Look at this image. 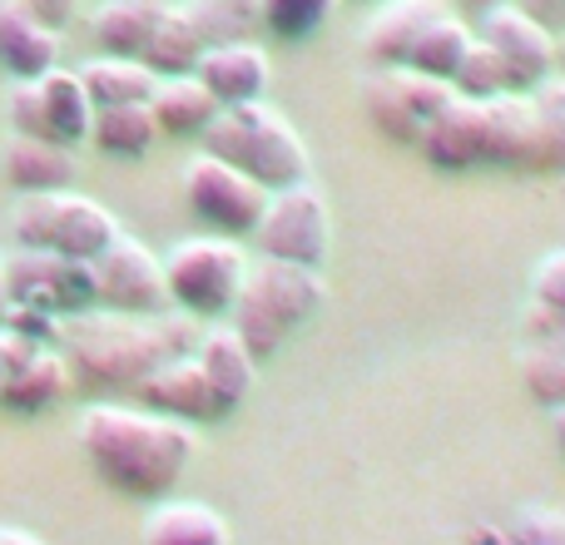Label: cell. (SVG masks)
<instances>
[{
	"mask_svg": "<svg viewBox=\"0 0 565 545\" xmlns=\"http://www.w3.org/2000/svg\"><path fill=\"white\" fill-rule=\"evenodd\" d=\"M199 332L204 328L189 312H149V318H139V312L85 308L60 322L65 362L79 387L89 392H135L164 362L189 357L199 348Z\"/></svg>",
	"mask_w": 565,
	"mask_h": 545,
	"instance_id": "6da1fadb",
	"label": "cell"
},
{
	"mask_svg": "<svg viewBox=\"0 0 565 545\" xmlns=\"http://www.w3.org/2000/svg\"><path fill=\"white\" fill-rule=\"evenodd\" d=\"M79 451L109 491L129 501H164L194 461V427L135 407H85Z\"/></svg>",
	"mask_w": 565,
	"mask_h": 545,
	"instance_id": "7a4b0ae2",
	"label": "cell"
},
{
	"mask_svg": "<svg viewBox=\"0 0 565 545\" xmlns=\"http://www.w3.org/2000/svg\"><path fill=\"white\" fill-rule=\"evenodd\" d=\"M322 298H328L322 268L258 258V264H248V278L234 298V312H228V328L244 338L254 362H268L302 322H312Z\"/></svg>",
	"mask_w": 565,
	"mask_h": 545,
	"instance_id": "3957f363",
	"label": "cell"
},
{
	"mask_svg": "<svg viewBox=\"0 0 565 545\" xmlns=\"http://www.w3.org/2000/svg\"><path fill=\"white\" fill-rule=\"evenodd\" d=\"M204 154L224 159V164L244 169L248 179L274 194V189L302 184L308 179V145L302 135L278 115L264 99H248V105H224L214 115V125L199 135Z\"/></svg>",
	"mask_w": 565,
	"mask_h": 545,
	"instance_id": "277c9868",
	"label": "cell"
},
{
	"mask_svg": "<svg viewBox=\"0 0 565 545\" xmlns=\"http://www.w3.org/2000/svg\"><path fill=\"white\" fill-rule=\"evenodd\" d=\"M10 234L20 248H45V254L95 264L119 238V224L89 194L60 189V194H20L15 214H10Z\"/></svg>",
	"mask_w": 565,
	"mask_h": 545,
	"instance_id": "5b68a950",
	"label": "cell"
},
{
	"mask_svg": "<svg viewBox=\"0 0 565 545\" xmlns=\"http://www.w3.org/2000/svg\"><path fill=\"white\" fill-rule=\"evenodd\" d=\"M244 278H248V254L238 248V238H224V234L184 238V244H174V254L164 258L169 302L199 322L228 318Z\"/></svg>",
	"mask_w": 565,
	"mask_h": 545,
	"instance_id": "8992f818",
	"label": "cell"
},
{
	"mask_svg": "<svg viewBox=\"0 0 565 545\" xmlns=\"http://www.w3.org/2000/svg\"><path fill=\"white\" fill-rule=\"evenodd\" d=\"M447 99H451L447 79H431L407 65L372 70V75L362 79V115H367V125L377 129L387 145H402V149L422 145L427 125L447 109Z\"/></svg>",
	"mask_w": 565,
	"mask_h": 545,
	"instance_id": "52a82bcc",
	"label": "cell"
},
{
	"mask_svg": "<svg viewBox=\"0 0 565 545\" xmlns=\"http://www.w3.org/2000/svg\"><path fill=\"white\" fill-rule=\"evenodd\" d=\"M184 204L209 234L254 238L258 218H264V209H268V189L258 184V179H248L244 169H234L199 149L184 169Z\"/></svg>",
	"mask_w": 565,
	"mask_h": 545,
	"instance_id": "ba28073f",
	"label": "cell"
},
{
	"mask_svg": "<svg viewBox=\"0 0 565 545\" xmlns=\"http://www.w3.org/2000/svg\"><path fill=\"white\" fill-rule=\"evenodd\" d=\"M258 258H282V264H302V268H322V258L332 254V218H328V199L302 179V184L274 189L268 209L254 228Z\"/></svg>",
	"mask_w": 565,
	"mask_h": 545,
	"instance_id": "9c48e42d",
	"label": "cell"
},
{
	"mask_svg": "<svg viewBox=\"0 0 565 545\" xmlns=\"http://www.w3.org/2000/svg\"><path fill=\"white\" fill-rule=\"evenodd\" d=\"M10 125L15 135H35V139H55V145L75 149L89 139L95 125V105L85 95L79 70H45L40 79H20L10 95Z\"/></svg>",
	"mask_w": 565,
	"mask_h": 545,
	"instance_id": "30bf717a",
	"label": "cell"
},
{
	"mask_svg": "<svg viewBox=\"0 0 565 545\" xmlns=\"http://www.w3.org/2000/svg\"><path fill=\"white\" fill-rule=\"evenodd\" d=\"M6 288H10V302L55 312V318L99 308L95 302V264L45 254V248H15V254H6Z\"/></svg>",
	"mask_w": 565,
	"mask_h": 545,
	"instance_id": "8fae6325",
	"label": "cell"
},
{
	"mask_svg": "<svg viewBox=\"0 0 565 545\" xmlns=\"http://www.w3.org/2000/svg\"><path fill=\"white\" fill-rule=\"evenodd\" d=\"M95 302L109 312H169V282H164V258H154L139 238L119 234L105 254L95 258Z\"/></svg>",
	"mask_w": 565,
	"mask_h": 545,
	"instance_id": "7c38bea8",
	"label": "cell"
},
{
	"mask_svg": "<svg viewBox=\"0 0 565 545\" xmlns=\"http://www.w3.org/2000/svg\"><path fill=\"white\" fill-rule=\"evenodd\" d=\"M481 40L501 55L511 89H521V95H531L536 85H546V79L556 75V30L531 20L526 10H516L511 0L481 10Z\"/></svg>",
	"mask_w": 565,
	"mask_h": 545,
	"instance_id": "4fadbf2b",
	"label": "cell"
},
{
	"mask_svg": "<svg viewBox=\"0 0 565 545\" xmlns=\"http://www.w3.org/2000/svg\"><path fill=\"white\" fill-rule=\"evenodd\" d=\"M135 397L145 402L149 412H159V417L189 421V427H209V421H224L228 412H234L214 392V382L204 377V367H199L194 352H189V357L164 362L159 372H149V377L135 387Z\"/></svg>",
	"mask_w": 565,
	"mask_h": 545,
	"instance_id": "5bb4252c",
	"label": "cell"
},
{
	"mask_svg": "<svg viewBox=\"0 0 565 545\" xmlns=\"http://www.w3.org/2000/svg\"><path fill=\"white\" fill-rule=\"evenodd\" d=\"M447 10H451V0H387V6H382L358 35L367 65L372 70L407 65V55L417 50V40L427 35Z\"/></svg>",
	"mask_w": 565,
	"mask_h": 545,
	"instance_id": "9a60e30c",
	"label": "cell"
},
{
	"mask_svg": "<svg viewBox=\"0 0 565 545\" xmlns=\"http://www.w3.org/2000/svg\"><path fill=\"white\" fill-rule=\"evenodd\" d=\"M481 164L487 169H536V109L531 95H507L481 105Z\"/></svg>",
	"mask_w": 565,
	"mask_h": 545,
	"instance_id": "2e32d148",
	"label": "cell"
},
{
	"mask_svg": "<svg viewBox=\"0 0 565 545\" xmlns=\"http://www.w3.org/2000/svg\"><path fill=\"white\" fill-rule=\"evenodd\" d=\"M194 75L204 79V89L218 99V109H224V105L264 99L274 70H268L264 45H254V40H234V45H209Z\"/></svg>",
	"mask_w": 565,
	"mask_h": 545,
	"instance_id": "e0dca14e",
	"label": "cell"
},
{
	"mask_svg": "<svg viewBox=\"0 0 565 545\" xmlns=\"http://www.w3.org/2000/svg\"><path fill=\"white\" fill-rule=\"evenodd\" d=\"M417 154L427 159L441 174H467V169H481V105L451 95L447 109L427 125Z\"/></svg>",
	"mask_w": 565,
	"mask_h": 545,
	"instance_id": "ac0fdd59",
	"label": "cell"
},
{
	"mask_svg": "<svg viewBox=\"0 0 565 545\" xmlns=\"http://www.w3.org/2000/svg\"><path fill=\"white\" fill-rule=\"evenodd\" d=\"M60 65V30L30 20L15 0H0V70L15 79H40Z\"/></svg>",
	"mask_w": 565,
	"mask_h": 545,
	"instance_id": "d6986e66",
	"label": "cell"
},
{
	"mask_svg": "<svg viewBox=\"0 0 565 545\" xmlns=\"http://www.w3.org/2000/svg\"><path fill=\"white\" fill-rule=\"evenodd\" d=\"M6 179L20 194H60L75 184V149L55 145V139L15 135L6 145Z\"/></svg>",
	"mask_w": 565,
	"mask_h": 545,
	"instance_id": "ffe728a7",
	"label": "cell"
},
{
	"mask_svg": "<svg viewBox=\"0 0 565 545\" xmlns=\"http://www.w3.org/2000/svg\"><path fill=\"white\" fill-rule=\"evenodd\" d=\"M70 387H75V372H70L65 352H55L45 342V348L30 352V362L10 377L6 397H0V407L6 412H20V417H35V412H50L55 402L70 397Z\"/></svg>",
	"mask_w": 565,
	"mask_h": 545,
	"instance_id": "44dd1931",
	"label": "cell"
},
{
	"mask_svg": "<svg viewBox=\"0 0 565 545\" xmlns=\"http://www.w3.org/2000/svg\"><path fill=\"white\" fill-rule=\"evenodd\" d=\"M194 357H199L204 377L214 382V392L228 402V407H238V402L254 392L258 362H254V352L244 348V338H238L234 328H204V332H199Z\"/></svg>",
	"mask_w": 565,
	"mask_h": 545,
	"instance_id": "7402d4cb",
	"label": "cell"
},
{
	"mask_svg": "<svg viewBox=\"0 0 565 545\" xmlns=\"http://www.w3.org/2000/svg\"><path fill=\"white\" fill-rule=\"evenodd\" d=\"M149 109H154L159 135H169V139H199L209 125H214L218 99L209 95L199 75H174V79H159Z\"/></svg>",
	"mask_w": 565,
	"mask_h": 545,
	"instance_id": "603a6c76",
	"label": "cell"
},
{
	"mask_svg": "<svg viewBox=\"0 0 565 545\" xmlns=\"http://www.w3.org/2000/svg\"><path fill=\"white\" fill-rule=\"evenodd\" d=\"M85 95L95 109H115V105H149L159 89V75L145 60H119V55H99L79 70Z\"/></svg>",
	"mask_w": 565,
	"mask_h": 545,
	"instance_id": "cb8c5ba5",
	"label": "cell"
},
{
	"mask_svg": "<svg viewBox=\"0 0 565 545\" xmlns=\"http://www.w3.org/2000/svg\"><path fill=\"white\" fill-rule=\"evenodd\" d=\"M204 50H209V40L199 35L194 15H189L184 6H174V10L159 15L154 35H149V45H145L139 60H145L159 79H174V75H194L199 60H204Z\"/></svg>",
	"mask_w": 565,
	"mask_h": 545,
	"instance_id": "d4e9b609",
	"label": "cell"
},
{
	"mask_svg": "<svg viewBox=\"0 0 565 545\" xmlns=\"http://www.w3.org/2000/svg\"><path fill=\"white\" fill-rule=\"evenodd\" d=\"M145 545H228V526L204 501H159L145 521Z\"/></svg>",
	"mask_w": 565,
	"mask_h": 545,
	"instance_id": "484cf974",
	"label": "cell"
},
{
	"mask_svg": "<svg viewBox=\"0 0 565 545\" xmlns=\"http://www.w3.org/2000/svg\"><path fill=\"white\" fill-rule=\"evenodd\" d=\"M159 139L154 109L149 105H115V109H95L89 125V145L105 159H145Z\"/></svg>",
	"mask_w": 565,
	"mask_h": 545,
	"instance_id": "4316f807",
	"label": "cell"
},
{
	"mask_svg": "<svg viewBox=\"0 0 565 545\" xmlns=\"http://www.w3.org/2000/svg\"><path fill=\"white\" fill-rule=\"evenodd\" d=\"M159 6H145V0H105L95 10V40L105 45V55H119V60H139L154 35Z\"/></svg>",
	"mask_w": 565,
	"mask_h": 545,
	"instance_id": "83f0119b",
	"label": "cell"
},
{
	"mask_svg": "<svg viewBox=\"0 0 565 545\" xmlns=\"http://www.w3.org/2000/svg\"><path fill=\"white\" fill-rule=\"evenodd\" d=\"M471 40H477V30H471L457 10H447V15L417 40V50L407 55V70H422V75L447 79L451 85V75H457V65H461V55H467Z\"/></svg>",
	"mask_w": 565,
	"mask_h": 545,
	"instance_id": "f1b7e54d",
	"label": "cell"
},
{
	"mask_svg": "<svg viewBox=\"0 0 565 545\" xmlns=\"http://www.w3.org/2000/svg\"><path fill=\"white\" fill-rule=\"evenodd\" d=\"M536 109V169L531 174H565V79L551 75L531 89Z\"/></svg>",
	"mask_w": 565,
	"mask_h": 545,
	"instance_id": "f546056e",
	"label": "cell"
},
{
	"mask_svg": "<svg viewBox=\"0 0 565 545\" xmlns=\"http://www.w3.org/2000/svg\"><path fill=\"white\" fill-rule=\"evenodd\" d=\"M184 10L194 15L199 35L209 45H234V40H254V30H264L258 0H184Z\"/></svg>",
	"mask_w": 565,
	"mask_h": 545,
	"instance_id": "4dcf8cb0",
	"label": "cell"
},
{
	"mask_svg": "<svg viewBox=\"0 0 565 545\" xmlns=\"http://www.w3.org/2000/svg\"><path fill=\"white\" fill-rule=\"evenodd\" d=\"M511 89V79H507V65H501V55L487 45V40H471L467 45V55H461V65H457V75H451V95H461V99H471V105H487V99H497V95H507Z\"/></svg>",
	"mask_w": 565,
	"mask_h": 545,
	"instance_id": "1f68e13d",
	"label": "cell"
},
{
	"mask_svg": "<svg viewBox=\"0 0 565 545\" xmlns=\"http://www.w3.org/2000/svg\"><path fill=\"white\" fill-rule=\"evenodd\" d=\"M332 6H338V0H258V15H264V30L274 40L302 45V40H312L328 25Z\"/></svg>",
	"mask_w": 565,
	"mask_h": 545,
	"instance_id": "d6a6232c",
	"label": "cell"
},
{
	"mask_svg": "<svg viewBox=\"0 0 565 545\" xmlns=\"http://www.w3.org/2000/svg\"><path fill=\"white\" fill-rule=\"evenodd\" d=\"M521 382L536 402L546 407H565V338L556 342H531L521 352Z\"/></svg>",
	"mask_w": 565,
	"mask_h": 545,
	"instance_id": "836d02e7",
	"label": "cell"
},
{
	"mask_svg": "<svg viewBox=\"0 0 565 545\" xmlns=\"http://www.w3.org/2000/svg\"><path fill=\"white\" fill-rule=\"evenodd\" d=\"M35 348H45V342H30V338H20V332L0 328V397H6L10 377H15V372L25 367L30 352H35Z\"/></svg>",
	"mask_w": 565,
	"mask_h": 545,
	"instance_id": "e575fe53",
	"label": "cell"
},
{
	"mask_svg": "<svg viewBox=\"0 0 565 545\" xmlns=\"http://www.w3.org/2000/svg\"><path fill=\"white\" fill-rule=\"evenodd\" d=\"M20 10H25L30 20H40L45 30H65L70 20H75V6L79 0H15Z\"/></svg>",
	"mask_w": 565,
	"mask_h": 545,
	"instance_id": "d590c367",
	"label": "cell"
},
{
	"mask_svg": "<svg viewBox=\"0 0 565 545\" xmlns=\"http://www.w3.org/2000/svg\"><path fill=\"white\" fill-rule=\"evenodd\" d=\"M511 6H516V10H526L531 20H541V25H546V30H556V35L565 30V0H511Z\"/></svg>",
	"mask_w": 565,
	"mask_h": 545,
	"instance_id": "8d00e7d4",
	"label": "cell"
},
{
	"mask_svg": "<svg viewBox=\"0 0 565 545\" xmlns=\"http://www.w3.org/2000/svg\"><path fill=\"white\" fill-rule=\"evenodd\" d=\"M0 545H45V541L25 536V531H10V526H0Z\"/></svg>",
	"mask_w": 565,
	"mask_h": 545,
	"instance_id": "74e56055",
	"label": "cell"
},
{
	"mask_svg": "<svg viewBox=\"0 0 565 545\" xmlns=\"http://www.w3.org/2000/svg\"><path fill=\"white\" fill-rule=\"evenodd\" d=\"M551 431H556V447H561V457H565V407H556V417H551Z\"/></svg>",
	"mask_w": 565,
	"mask_h": 545,
	"instance_id": "f35d334b",
	"label": "cell"
},
{
	"mask_svg": "<svg viewBox=\"0 0 565 545\" xmlns=\"http://www.w3.org/2000/svg\"><path fill=\"white\" fill-rule=\"evenodd\" d=\"M10 312V288H6V258H0V322H6Z\"/></svg>",
	"mask_w": 565,
	"mask_h": 545,
	"instance_id": "ab89813d",
	"label": "cell"
},
{
	"mask_svg": "<svg viewBox=\"0 0 565 545\" xmlns=\"http://www.w3.org/2000/svg\"><path fill=\"white\" fill-rule=\"evenodd\" d=\"M556 70H561V79H565V30L556 35Z\"/></svg>",
	"mask_w": 565,
	"mask_h": 545,
	"instance_id": "60d3db41",
	"label": "cell"
},
{
	"mask_svg": "<svg viewBox=\"0 0 565 545\" xmlns=\"http://www.w3.org/2000/svg\"><path fill=\"white\" fill-rule=\"evenodd\" d=\"M145 6H159V10H174V6H184V0H145Z\"/></svg>",
	"mask_w": 565,
	"mask_h": 545,
	"instance_id": "b9f144b4",
	"label": "cell"
},
{
	"mask_svg": "<svg viewBox=\"0 0 565 545\" xmlns=\"http://www.w3.org/2000/svg\"><path fill=\"white\" fill-rule=\"evenodd\" d=\"M467 6H477V10H491V6H507V0H467Z\"/></svg>",
	"mask_w": 565,
	"mask_h": 545,
	"instance_id": "7bdbcfd3",
	"label": "cell"
}]
</instances>
